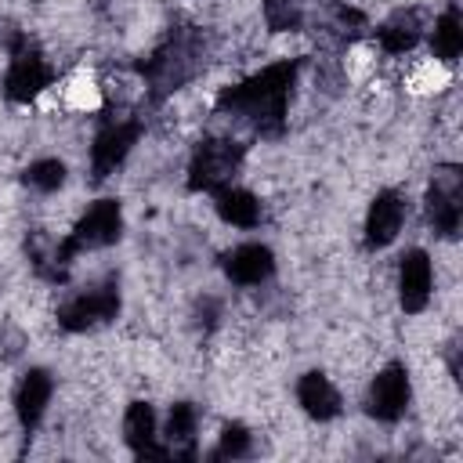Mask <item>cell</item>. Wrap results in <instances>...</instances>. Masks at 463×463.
Returning a JSON list of instances; mask_svg holds the SVG:
<instances>
[{
	"label": "cell",
	"instance_id": "cell-1",
	"mask_svg": "<svg viewBox=\"0 0 463 463\" xmlns=\"http://www.w3.org/2000/svg\"><path fill=\"white\" fill-rule=\"evenodd\" d=\"M300 61H275L264 65L260 72H253L250 80L224 87L217 98V112L232 116L235 123H246L250 130H257L260 137H275L286 127V105H289V90L297 80Z\"/></svg>",
	"mask_w": 463,
	"mask_h": 463
},
{
	"label": "cell",
	"instance_id": "cell-2",
	"mask_svg": "<svg viewBox=\"0 0 463 463\" xmlns=\"http://www.w3.org/2000/svg\"><path fill=\"white\" fill-rule=\"evenodd\" d=\"M206 54H210V43H206L203 29H195V25L170 29L163 36V43L137 65L152 101H163L166 94H174L188 80H195L203 72V65H206Z\"/></svg>",
	"mask_w": 463,
	"mask_h": 463
},
{
	"label": "cell",
	"instance_id": "cell-3",
	"mask_svg": "<svg viewBox=\"0 0 463 463\" xmlns=\"http://www.w3.org/2000/svg\"><path fill=\"white\" fill-rule=\"evenodd\" d=\"M123 232V210H119V199H98L90 203V210L76 221L72 235L58 242V264L61 271H69V260L83 250H101V246H112Z\"/></svg>",
	"mask_w": 463,
	"mask_h": 463
},
{
	"label": "cell",
	"instance_id": "cell-4",
	"mask_svg": "<svg viewBox=\"0 0 463 463\" xmlns=\"http://www.w3.org/2000/svg\"><path fill=\"white\" fill-rule=\"evenodd\" d=\"M246 156V145L228 141V137H206L195 145L192 163H188V188L192 192H221L232 184Z\"/></svg>",
	"mask_w": 463,
	"mask_h": 463
},
{
	"label": "cell",
	"instance_id": "cell-5",
	"mask_svg": "<svg viewBox=\"0 0 463 463\" xmlns=\"http://www.w3.org/2000/svg\"><path fill=\"white\" fill-rule=\"evenodd\" d=\"M141 130H145V123L137 116H127V112L105 116L98 134H94V145H90V177L105 181L130 156V148L137 145Z\"/></svg>",
	"mask_w": 463,
	"mask_h": 463
},
{
	"label": "cell",
	"instance_id": "cell-6",
	"mask_svg": "<svg viewBox=\"0 0 463 463\" xmlns=\"http://www.w3.org/2000/svg\"><path fill=\"white\" fill-rule=\"evenodd\" d=\"M116 315H119V286H116V279H105V282L69 297L58 307V326L69 333H83V329H94L101 322H112Z\"/></svg>",
	"mask_w": 463,
	"mask_h": 463
},
{
	"label": "cell",
	"instance_id": "cell-7",
	"mask_svg": "<svg viewBox=\"0 0 463 463\" xmlns=\"http://www.w3.org/2000/svg\"><path fill=\"white\" fill-rule=\"evenodd\" d=\"M427 217H430L434 232L445 239H452L459 232V221H463V174H459V166L445 163L434 170L430 188H427Z\"/></svg>",
	"mask_w": 463,
	"mask_h": 463
},
{
	"label": "cell",
	"instance_id": "cell-8",
	"mask_svg": "<svg viewBox=\"0 0 463 463\" xmlns=\"http://www.w3.org/2000/svg\"><path fill=\"white\" fill-rule=\"evenodd\" d=\"M51 80H54V69L47 65L43 51L29 40H18L11 51L7 76H4V94L11 101H33L43 87H51Z\"/></svg>",
	"mask_w": 463,
	"mask_h": 463
},
{
	"label": "cell",
	"instance_id": "cell-9",
	"mask_svg": "<svg viewBox=\"0 0 463 463\" xmlns=\"http://www.w3.org/2000/svg\"><path fill=\"white\" fill-rule=\"evenodd\" d=\"M369 416H376L380 423H394L405 416L409 409V373L402 362H391L387 369H380L369 383V398H365Z\"/></svg>",
	"mask_w": 463,
	"mask_h": 463
},
{
	"label": "cell",
	"instance_id": "cell-10",
	"mask_svg": "<svg viewBox=\"0 0 463 463\" xmlns=\"http://www.w3.org/2000/svg\"><path fill=\"white\" fill-rule=\"evenodd\" d=\"M402 221H405V199L394 188L376 192V199L369 203V213H365V246L380 250V246L394 242V235L402 232Z\"/></svg>",
	"mask_w": 463,
	"mask_h": 463
},
{
	"label": "cell",
	"instance_id": "cell-11",
	"mask_svg": "<svg viewBox=\"0 0 463 463\" xmlns=\"http://www.w3.org/2000/svg\"><path fill=\"white\" fill-rule=\"evenodd\" d=\"M430 286H434V271H430V257L423 250H409L402 257V271H398V297L402 307L409 315H420L430 304Z\"/></svg>",
	"mask_w": 463,
	"mask_h": 463
},
{
	"label": "cell",
	"instance_id": "cell-12",
	"mask_svg": "<svg viewBox=\"0 0 463 463\" xmlns=\"http://www.w3.org/2000/svg\"><path fill=\"white\" fill-rule=\"evenodd\" d=\"M224 271L235 286H260L275 271V253L260 242H242L232 253H224Z\"/></svg>",
	"mask_w": 463,
	"mask_h": 463
},
{
	"label": "cell",
	"instance_id": "cell-13",
	"mask_svg": "<svg viewBox=\"0 0 463 463\" xmlns=\"http://www.w3.org/2000/svg\"><path fill=\"white\" fill-rule=\"evenodd\" d=\"M51 391H54V380L47 369H29L14 391V412H18V423L25 430H33L40 420H43V409L51 402Z\"/></svg>",
	"mask_w": 463,
	"mask_h": 463
},
{
	"label": "cell",
	"instance_id": "cell-14",
	"mask_svg": "<svg viewBox=\"0 0 463 463\" xmlns=\"http://www.w3.org/2000/svg\"><path fill=\"white\" fill-rule=\"evenodd\" d=\"M123 438L127 445L134 449V456H156V459H166L170 452L163 445H156V412L148 402H134L123 416Z\"/></svg>",
	"mask_w": 463,
	"mask_h": 463
},
{
	"label": "cell",
	"instance_id": "cell-15",
	"mask_svg": "<svg viewBox=\"0 0 463 463\" xmlns=\"http://www.w3.org/2000/svg\"><path fill=\"white\" fill-rule=\"evenodd\" d=\"M420 36H423V11H416V7L394 11V14L376 29V40H380V47H383L387 54H405V51H412V47L420 43Z\"/></svg>",
	"mask_w": 463,
	"mask_h": 463
},
{
	"label": "cell",
	"instance_id": "cell-16",
	"mask_svg": "<svg viewBox=\"0 0 463 463\" xmlns=\"http://www.w3.org/2000/svg\"><path fill=\"white\" fill-rule=\"evenodd\" d=\"M297 402L304 405L307 416L315 420H333L340 416V391L329 383V376L322 373H304L297 383Z\"/></svg>",
	"mask_w": 463,
	"mask_h": 463
},
{
	"label": "cell",
	"instance_id": "cell-17",
	"mask_svg": "<svg viewBox=\"0 0 463 463\" xmlns=\"http://www.w3.org/2000/svg\"><path fill=\"white\" fill-rule=\"evenodd\" d=\"M195 427H199V409L192 402H177L170 405L166 416V452L174 459H192L195 456Z\"/></svg>",
	"mask_w": 463,
	"mask_h": 463
},
{
	"label": "cell",
	"instance_id": "cell-18",
	"mask_svg": "<svg viewBox=\"0 0 463 463\" xmlns=\"http://www.w3.org/2000/svg\"><path fill=\"white\" fill-rule=\"evenodd\" d=\"M315 22H318V29H322L326 36H333V40H340V43L351 40V36H358L362 25H365L362 11H354V7H347V4H340V0H318Z\"/></svg>",
	"mask_w": 463,
	"mask_h": 463
},
{
	"label": "cell",
	"instance_id": "cell-19",
	"mask_svg": "<svg viewBox=\"0 0 463 463\" xmlns=\"http://www.w3.org/2000/svg\"><path fill=\"white\" fill-rule=\"evenodd\" d=\"M217 195V213L224 224H235V228H253L260 221V203L257 195H250L246 188H221L213 192Z\"/></svg>",
	"mask_w": 463,
	"mask_h": 463
},
{
	"label": "cell",
	"instance_id": "cell-20",
	"mask_svg": "<svg viewBox=\"0 0 463 463\" xmlns=\"http://www.w3.org/2000/svg\"><path fill=\"white\" fill-rule=\"evenodd\" d=\"M430 51L438 61H456L459 51H463V22H459V7H445V14L434 22V33H430Z\"/></svg>",
	"mask_w": 463,
	"mask_h": 463
},
{
	"label": "cell",
	"instance_id": "cell-21",
	"mask_svg": "<svg viewBox=\"0 0 463 463\" xmlns=\"http://www.w3.org/2000/svg\"><path fill=\"white\" fill-rule=\"evenodd\" d=\"M307 18V0H264V22L275 33H297Z\"/></svg>",
	"mask_w": 463,
	"mask_h": 463
},
{
	"label": "cell",
	"instance_id": "cell-22",
	"mask_svg": "<svg viewBox=\"0 0 463 463\" xmlns=\"http://www.w3.org/2000/svg\"><path fill=\"white\" fill-rule=\"evenodd\" d=\"M22 181H25L33 192H54V188H61V181H65V163H61V159H36V163L25 166Z\"/></svg>",
	"mask_w": 463,
	"mask_h": 463
},
{
	"label": "cell",
	"instance_id": "cell-23",
	"mask_svg": "<svg viewBox=\"0 0 463 463\" xmlns=\"http://www.w3.org/2000/svg\"><path fill=\"white\" fill-rule=\"evenodd\" d=\"M250 456V430L242 423H228L221 430V441L213 449V459H242Z\"/></svg>",
	"mask_w": 463,
	"mask_h": 463
}]
</instances>
